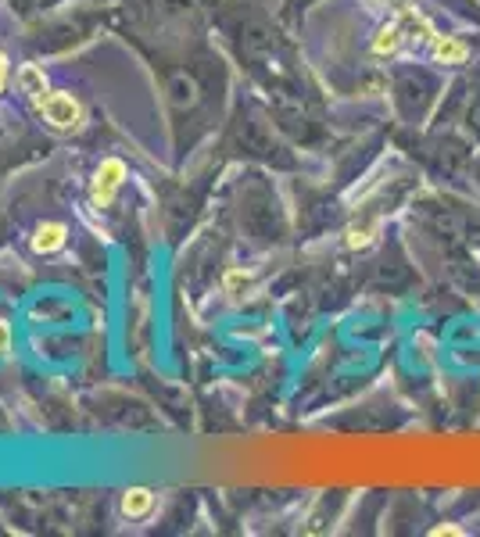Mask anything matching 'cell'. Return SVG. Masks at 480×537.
<instances>
[{
	"label": "cell",
	"instance_id": "obj_1",
	"mask_svg": "<svg viewBox=\"0 0 480 537\" xmlns=\"http://www.w3.org/2000/svg\"><path fill=\"white\" fill-rule=\"evenodd\" d=\"M438 97V83L423 69H398L395 72V104L405 119H423L427 108Z\"/></svg>",
	"mask_w": 480,
	"mask_h": 537
},
{
	"label": "cell",
	"instance_id": "obj_2",
	"mask_svg": "<svg viewBox=\"0 0 480 537\" xmlns=\"http://www.w3.org/2000/svg\"><path fill=\"white\" fill-rule=\"evenodd\" d=\"M36 108H40L43 119L51 122L54 129H61V133H69V129H83L86 111L72 94H43L40 101H36Z\"/></svg>",
	"mask_w": 480,
	"mask_h": 537
},
{
	"label": "cell",
	"instance_id": "obj_3",
	"mask_svg": "<svg viewBox=\"0 0 480 537\" xmlns=\"http://www.w3.org/2000/svg\"><path fill=\"white\" fill-rule=\"evenodd\" d=\"M122 179H126V165H122L119 158H104V162L97 165L94 179H90V201H94V208L112 205L122 187Z\"/></svg>",
	"mask_w": 480,
	"mask_h": 537
},
{
	"label": "cell",
	"instance_id": "obj_4",
	"mask_svg": "<svg viewBox=\"0 0 480 537\" xmlns=\"http://www.w3.org/2000/svg\"><path fill=\"white\" fill-rule=\"evenodd\" d=\"M65 237H69V230H65L61 222H43L40 230H36V237H33V251H40V255L61 251L65 248Z\"/></svg>",
	"mask_w": 480,
	"mask_h": 537
},
{
	"label": "cell",
	"instance_id": "obj_5",
	"mask_svg": "<svg viewBox=\"0 0 480 537\" xmlns=\"http://www.w3.org/2000/svg\"><path fill=\"white\" fill-rule=\"evenodd\" d=\"M18 83H22V90H26L33 101H40V97L47 94V76H43L40 65H26V69L18 72Z\"/></svg>",
	"mask_w": 480,
	"mask_h": 537
},
{
	"label": "cell",
	"instance_id": "obj_6",
	"mask_svg": "<svg viewBox=\"0 0 480 537\" xmlns=\"http://www.w3.org/2000/svg\"><path fill=\"white\" fill-rule=\"evenodd\" d=\"M151 505H155V495H151L147 487H133V491L122 495V512H126V516H144Z\"/></svg>",
	"mask_w": 480,
	"mask_h": 537
},
{
	"label": "cell",
	"instance_id": "obj_7",
	"mask_svg": "<svg viewBox=\"0 0 480 537\" xmlns=\"http://www.w3.org/2000/svg\"><path fill=\"white\" fill-rule=\"evenodd\" d=\"M8 348H11V326L0 319V355H8Z\"/></svg>",
	"mask_w": 480,
	"mask_h": 537
},
{
	"label": "cell",
	"instance_id": "obj_8",
	"mask_svg": "<svg viewBox=\"0 0 480 537\" xmlns=\"http://www.w3.org/2000/svg\"><path fill=\"white\" fill-rule=\"evenodd\" d=\"M470 129L480 137V97L473 101V108H470Z\"/></svg>",
	"mask_w": 480,
	"mask_h": 537
},
{
	"label": "cell",
	"instance_id": "obj_9",
	"mask_svg": "<svg viewBox=\"0 0 480 537\" xmlns=\"http://www.w3.org/2000/svg\"><path fill=\"white\" fill-rule=\"evenodd\" d=\"M8 83V54H0V90Z\"/></svg>",
	"mask_w": 480,
	"mask_h": 537
}]
</instances>
